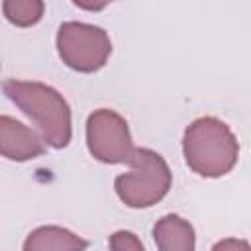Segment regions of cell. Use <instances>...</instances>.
<instances>
[{
	"instance_id": "6da1fadb",
	"label": "cell",
	"mask_w": 251,
	"mask_h": 251,
	"mask_svg": "<svg viewBox=\"0 0 251 251\" xmlns=\"http://www.w3.org/2000/svg\"><path fill=\"white\" fill-rule=\"evenodd\" d=\"M4 94L37 124L49 147L63 149L69 145L73 137L71 108L53 86L37 80L8 78L4 80Z\"/></svg>"
},
{
	"instance_id": "7a4b0ae2",
	"label": "cell",
	"mask_w": 251,
	"mask_h": 251,
	"mask_svg": "<svg viewBox=\"0 0 251 251\" xmlns=\"http://www.w3.org/2000/svg\"><path fill=\"white\" fill-rule=\"evenodd\" d=\"M186 165L204 178L227 175L239 157V143L227 124L214 116L194 120L182 137Z\"/></svg>"
},
{
	"instance_id": "3957f363",
	"label": "cell",
	"mask_w": 251,
	"mask_h": 251,
	"mask_svg": "<svg viewBox=\"0 0 251 251\" xmlns=\"http://www.w3.org/2000/svg\"><path fill=\"white\" fill-rule=\"evenodd\" d=\"M131 169L114 180L118 198L129 208H149L161 202L173 182V173L167 161L153 149L137 147Z\"/></svg>"
},
{
	"instance_id": "277c9868",
	"label": "cell",
	"mask_w": 251,
	"mask_h": 251,
	"mask_svg": "<svg viewBox=\"0 0 251 251\" xmlns=\"http://www.w3.org/2000/svg\"><path fill=\"white\" fill-rule=\"evenodd\" d=\"M57 51L63 63L78 73L102 69L112 53L110 35L92 24L65 22L57 31Z\"/></svg>"
},
{
	"instance_id": "5b68a950",
	"label": "cell",
	"mask_w": 251,
	"mask_h": 251,
	"mask_svg": "<svg viewBox=\"0 0 251 251\" xmlns=\"http://www.w3.org/2000/svg\"><path fill=\"white\" fill-rule=\"evenodd\" d=\"M86 147L90 155L108 165L131 163L135 147L127 122L114 110H94L86 120Z\"/></svg>"
},
{
	"instance_id": "8992f818",
	"label": "cell",
	"mask_w": 251,
	"mask_h": 251,
	"mask_svg": "<svg viewBox=\"0 0 251 251\" xmlns=\"http://www.w3.org/2000/svg\"><path fill=\"white\" fill-rule=\"evenodd\" d=\"M0 151L10 161H29L45 153L43 137H39L31 127L14 120L12 116L0 118Z\"/></svg>"
},
{
	"instance_id": "52a82bcc",
	"label": "cell",
	"mask_w": 251,
	"mask_h": 251,
	"mask_svg": "<svg viewBox=\"0 0 251 251\" xmlns=\"http://www.w3.org/2000/svg\"><path fill=\"white\" fill-rule=\"evenodd\" d=\"M153 239L159 251H194L196 235L188 220L167 214L153 226Z\"/></svg>"
},
{
	"instance_id": "ba28073f",
	"label": "cell",
	"mask_w": 251,
	"mask_h": 251,
	"mask_svg": "<svg viewBox=\"0 0 251 251\" xmlns=\"http://www.w3.org/2000/svg\"><path fill=\"white\" fill-rule=\"evenodd\" d=\"M88 241L61 226L35 227L24 241V251H84Z\"/></svg>"
},
{
	"instance_id": "9c48e42d",
	"label": "cell",
	"mask_w": 251,
	"mask_h": 251,
	"mask_svg": "<svg viewBox=\"0 0 251 251\" xmlns=\"http://www.w3.org/2000/svg\"><path fill=\"white\" fill-rule=\"evenodd\" d=\"M45 4L41 0H4L2 12L6 20L18 27L35 25L43 16Z\"/></svg>"
},
{
	"instance_id": "30bf717a",
	"label": "cell",
	"mask_w": 251,
	"mask_h": 251,
	"mask_svg": "<svg viewBox=\"0 0 251 251\" xmlns=\"http://www.w3.org/2000/svg\"><path fill=\"white\" fill-rule=\"evenodd\" d=\"M110 249L112 251H145L141 239L133 233V231H127V229H120V231H114L110 235Z\"/></svg>"
},
{
	"instance_id": "8fae6325",
	"label": "cell",
	"mask_w": 251,
	"mask_h": 251,
	"mask_svg": "<svg viewBox=\"0 0 251 251\" xmlns=\"http://www.w3.org/2000/svg\"><path fill=\"white\" fill-rule=\"evenodd\" d=\"M212 251H251L249 241L239 239V237H226L222 241H218Z\"/></svg>"
}]
</instances>
